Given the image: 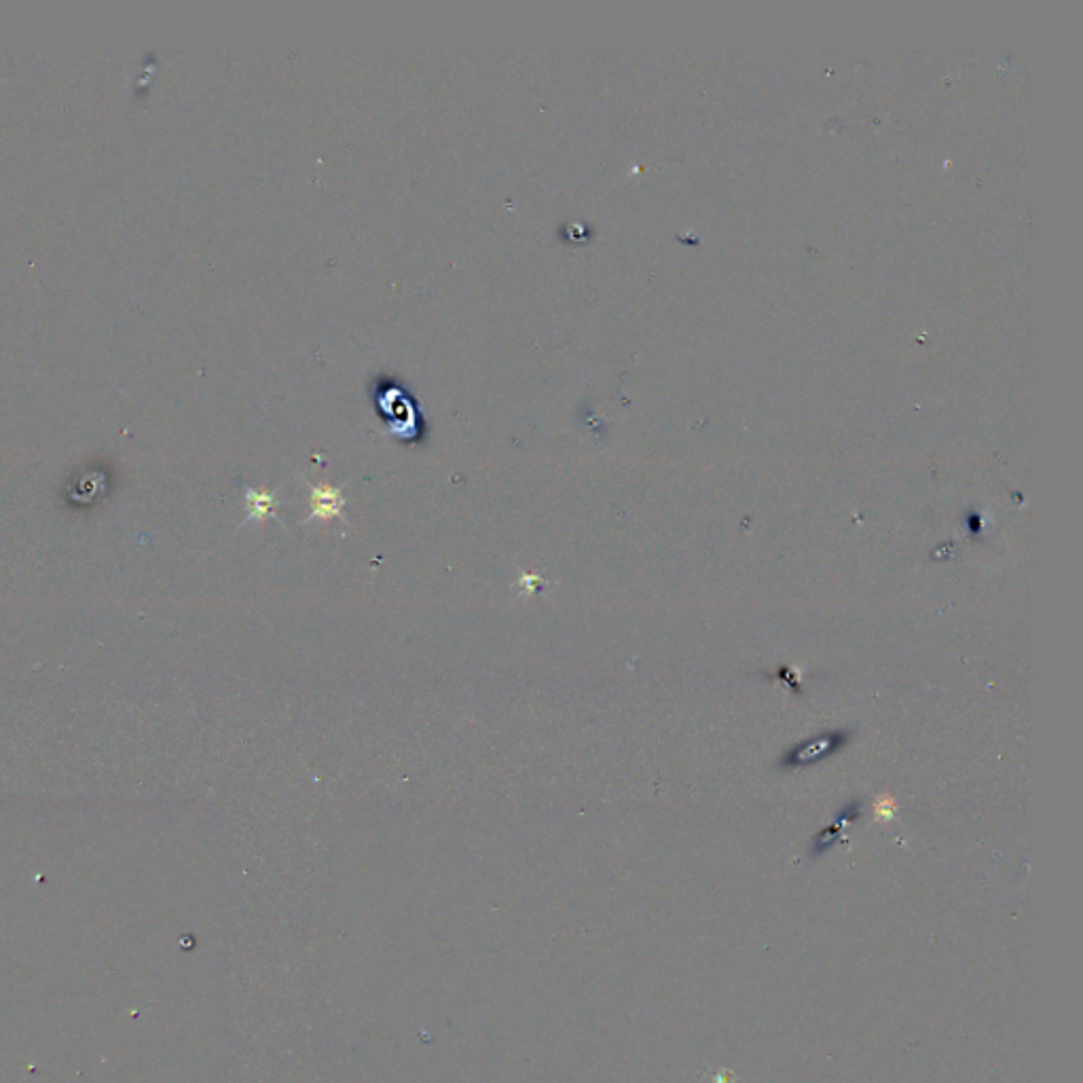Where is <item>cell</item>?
I'll return each instance as SVG.
<instances>
[{"label": "cell", "instance_id": "cell-1", "mask_svg": "<svg viewBox=\"0 0 1083 1083\" xmlns=\"http://www.w3.org/2000/svg\"><path fill=\"white\" fill-rule=\"evenodd\" d=\"M373 394L377 413L385 421L388 430L396 438L405 440V443H417L426 426L419 415L417 402L411 398L407 388H402L392 377H381L375 383Z\"/></svg>", "mask_w": 1083, "mask_h": 1083}, {"label": "cell", "instance_id": "cell-2", "mask_svg": "<svg viewBox=\"0 0 1083 1083\" xmlns=\"http://www.w3.org/2000/svg\"><path fill=\"white\" fill-rule=\"evenodd\" d=\"M851 741H853V730H847V728L819 732L815 734V737H809L796 743L794 747H789L781 756V760L777 762V766L781 770H796V768L819 764L823 760L840 754V751Z\"/></svg>", "mask_w": 1083, "mask_h": 1083}, {"label": "cell", "instance_id": "cell-3", "mask_svg": "<svg viewBox=\"0 0 1083 1083\" xmlns=\"http://www.w3.org/2000/svg\"><path fill=\"white\" fill-rule=\"evenodd\" d=\"M311 519H333V517H339L341 510L345 506V500H343V493L341 489L337 487H314L311 485Z\"/></svg>", "mask_w": 1083, "mask_h": 1083}, {"label": "cell", "instance_id": "cell-4", "mask_svg": "<svg viewBox=\"0 0 1083 1083\" xmlns=\"http://www.w3.org/2000/svg\"><path fill=\"white\" fill-rule=\"evenodd\" d=\"M246 506H248V519L246 521H263L271 515L275 506V495L269 491H246Z\"/></svg>", "mask_w": 1083, "mask_h": 1083}, {"label": "cell", "instance_id": "cell-5", "mask_svg": "<svg viewBox=\"0 0 1083 1083\" xmlns=\"http://www.w3.org/2000/svg\"><path fill=\"white\" fill-rule=\"evenodd\" d=\"M840 830H842V825H838V823H834L832 828H825V830L815 838V851H817V853H823L825 849L832 847V844L840 838Z\"/></svg>", "mask_w": 1083, "mask_h": 1083}]
</instances>
